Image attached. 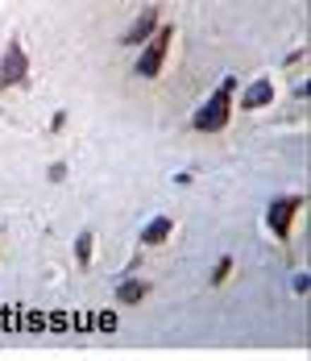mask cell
<instances>
[{
  "label": "cell",
  "mask_w": 311,
  "mask_h": 361,
  "mask_svg": "<svg viewBox=\"0 0 311 361\" xmlns=\"http://www.w3.org/2000/svg\"><path fill=\"white\" fill-rule=\"evenodd\" d=\"M233 96H237V75L220 79V87L204 100V109L191 116V129L195 133H220V129H228V121H233Z\"/></svg>",
  "instance_id": "cell-1"
},
{
  "label": "cell",
  "mask_w": 311,
  "mask_h": 361,
  "mask_svg": "<svg viewBox=\"0 0 311 361\" xmlns=\"http://www.w3.org/2000/svg\"><path fill=\"white\" fill-rule=\"evenodd\" d=\"M34 83V63H30V54H25V46L13 37L8 46H4V54H0V92H13V87H30Z\"/></svg>",
  "instance_id": "cell-2"
},
{
  "label": "cell",
  "mask_w": 311,
  "mask_h": 361,
  "mask_svg": "<svg viewBox=\"0 0 311 361\" xmlns=\"http://www.w3.org/2000/svg\"><path fill=\"white\" fill-rule=\"evenodd\" d=\"M171 42H174L171 25H158V30H154L150 46L141 50V59H138V75L141 79H154V75L162 71V63H166V54H171Z\"/></svg>",
  "instance_id": "cell-3"
},
{
  "label": "cell",
  "mask_w": 311,
  "mask_h": 361,
  "mask_svg": "<svg viewBox=\"0 0 311 361\" xmlns=\"http://www.w3.org/2000/svg\"><path fill=\"white\" fill-rule=\"evenodd\" d=\"M303 195H278L274 204L266 208V224H270V233H274L278 241H286L291 237V224H295V216L303 212Z\"/></svg>",
  "instance_id": "cell-4"
},
{
  "label": "cell",
  "mask_w": 311,
  "mask_h": 361,
  "mask_svg": "<svg viewBox=\"0 0 311 361\" xmlns=\"http://www.w3.org/2000/svg\"><path fill=\"white\" fill-rule=\"evenodd\" d=\"M154 30H158V8H141L138 21L121 34V46H141V42H150V37H154Z\"/></svg>",
  "instance_id": "cell-5"
},
{
  "label": "cell",
  "mask_w": 311,
  "mask_h": 361,
  "mask_svg": "<svg viewBox=\"0 0 311 361\" xmlns=\"http://www.w3.org/2000/svg\"><path fill=\"white\" fill-rule=\"evenodd\" d=\"M270 100H274V83H270V79H253V83L245 87V96H241V109L257 112V109H266Z\"/></svg>",
  "instance_id": "cell-6"
},
{
  "label": "cell",
  "mask_w": 311,
  "mask_h": 361,
  "mask_svg": "<svg viewBox=\"0 0 311 361\" xmlns=\"http://www.w3.org/2000/svg\"><path fill=\"white\" fill-rule=\"evenodd\" d=\"M171 233H174V220L171 216H154L145 228H141V245H150V250H154V245H166V237H171Z\"/></svg>",
  "instance_id": "cell-7"
},
{
  "label": "cell",
  "mask_w": 311,
  "mask_h": 361,
  "mask_svg": "<svg viewBox=\"0 0 311 361\" xmlns=\"http://www.w3.org/2000/svg\"><path fill=\"white\" fill-rule=\"evenodd\" d=\"M150 290H154V287H150L145 279H125V283L116 287V299H121V303H141Z\"/></svg>",
  "instance_id": "cell-8"
},
{
  "label": "cell",
  "mask_w": 311,
  "mask_h": 361,
  "mask_svg": "<svg viewBox=\"0 0 311 361\" xmlns=\"http://www.w3.org/2000/svg\"><path fill=\"white\" fill-rule=\"evenodd\" d=\"M75 262L79 266H92V233H79L75 237Z\"/></svg>",
  "instance_id": "cell-9"
},
{
  "label": "cell",
  "mask_w": 311,
  "mask_h": 361,
  "mask_svg": "<svg viewBox=\"0 0 311 361\" xmlns=\"http://www.w3.org/2000/svg\"><path fill=\"white\" fill-rule=\"evenodd\" d=\"M228 274H233V257H220V262H216V274H212V287H224Z\"/></svg>",
  "instance_id": "cell-10"
},
{
  "label": "cell",
  "mask_w": 311,
  "mask_h": 361,
  "mask_svg": "<svg viewBox=\"0 0 311 361\" xmlns=\"http://www.w3.org/2000/svg\"><path fill=\"white\" fill-rule=\"evenodd\" d=\"M67 179V162H54V166H50V183H63Z\"/></svg>",
  "instance_id": "cell-11"
},
{
  "label": "cell",
  "mask_w": 311,
  "mask_h": 361,
  "mask_svg": "<svg viewBox=\"0 0 311 361\" xmlns=\"http://www.w3.org/2000/svg\"><path fill=\"white\" fill-rule=\"evenodd\" d=\"M67 129V112H54V121H50V133H63Z\"/></svg>",
  "instance_id": "cell-12"
}]
</instances>
